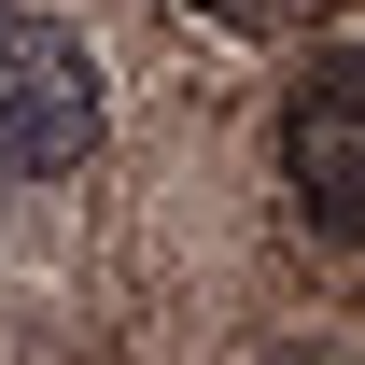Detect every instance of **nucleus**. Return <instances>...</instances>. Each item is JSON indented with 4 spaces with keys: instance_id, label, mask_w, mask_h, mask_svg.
Segmentation results:
<instances>
[{
    "instance_id": "obj_2",
    "label": "nucleus",
    "mask_w": 365,
    "mask_h": 365,
    "mask_svg": "<svg viewBox=\"0 0 365 365\" xmlns=\"http://www.w3.org/2000/svg\"><path fill=\"white\" fill-rule=\"evenodd\" d=\"M281 197L323 253H365V43H323L281 98Z\"/></svg>"
},
{
    "instance_id": "obj_3",
    "label": "nucleus",
    "mask_w": 365,
    "mask_h": 365,
    "mask_svg": "<svg viewBox=\"0 0 365 365\" xmlns=\"http://www.w3.org/2000/svg\"><path fill=\"white\" fill-rule=\"evenodd\" d=\"M211 14H239V29H281V14H309V0H211Z\"/></svg>"
},
{
    "instance_id": "obj_1",
    "label": "nucleus",
    "mask_w": 365,
    "mask_h": 365,
    "mask_svg": "<svg viewBox=\"0 0 365 365\" xmlns=\"http://www.w3.org/2000/svg\"><path fill=\"white\" fill-rule=\"evenodd\" d=\"M98 127H113V98H98L85 29L43 0H0V182H71Z\"/></svg>"
}]
</instances>
